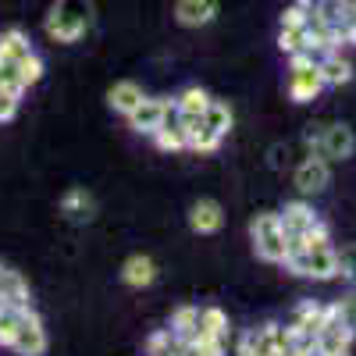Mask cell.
<instances>
[{"mask_svg": "<svg viewBox=\"0 0 356 356\" xmlns=\"http://www.w3.org/2000/svg\"><path fill=\"white\" fill-rule=\"evenodd\" d=\"M93 25V0H57L47 11V36L57 43H79Z\"/></svg>", "mask_w": 356, "mask_h": 356, "instance_id": "6da1fadb", "label": "cell"}, {"mask_svg": "<svg viewBox=\"0 0 356 356\" xmlns=\"http://www.w3.org/2000/svg\"><path fill=\"white\" fill-rule=\"evenodd\" d=\"M253 243H257V253L271 264H285V253H289V235L278 221V214H257L253 218Z\"/></svg>", "mask_w": 356, "mask_h": 356, "instance_id": "7a4b0ae2", "label": "cell"}, {"mask_svg": "<svg viewBox=\"0 0 356 356\" xmlns=\"http://www.w3.org/2000/svg\"><path fill=\"white\" fill-rule=\"evenodd\" d=\"M321 86H324V79H321V68L314 65V57L310 54H292V86H289V93H292V100H314L317 93H321Z\"/></svg>", "mask_w": 356, "mask_h": 356, "instance_id": "3957f363", "label": "cell"}, {"mask_svg": "<svg viewBox=\"0 0 356 356\" xmlns=\"http://www.w3.org/2000/svg\"><path fill=\"white\" fill-rule=\"evenodd\" d=\"M11 349L18 356H43L47 353V332H43V324H40L33 307L22 314V324H18V335H15Z\"/></svg>", "mask_w": 356, "mask_h": 356, "instance_id": "277c9868", "label": "cell"}, {"mask_svg": "<svg viewBox=\"0 0 356 356\" xmlns=\"http://www.w3.org/2000/svg\"><path fill=\"white\" fill-rule=\"evenodd\" d=\"M218 0H178L175 4V22L186 25V29H200V25H211L218 18Z\"/></svg>", "mask_w": 356, "mask_h": 356, "instance_id": "5b68a950", "label": "cell"}, {"mask_svg": "<svg viewBox=\"0 0 356 356\" xmlns=\"http://www.w3.org/2000/svg\"><path fill=\"white\" fill-rule=\"evenodd\" d=\"M353 146H356V139H353V129H346V125H324V139H321V157H335V161H346L349 154H353Z\"/></svg>", "mask_w": 356, "mask_h": 356, "instance_id": "8992f818", "label": "cell"}, {"mask_svg": "<svg viewBox=\"0 0 356 356\" xmlns=\"http://www.w3.org/2000/svg\"><path fill=\"white\" fill-rule=\"evenodd\" d=\"M296 186H300V193H321L324 186H328V164H324V157H307L300 168H296Z\"/></svg>", "mask_w": 356, "mask_h": 356, "instance_id": "52a82bcc", "label": "cell"}, {"mask_svg": "<svg viewBox=\"0 0 356 356\" xmlns=\"http://www.w3.org/2000/svg\"><path fill=\"white\" fill-rule=\"evenodd\" d=\"M0 303L18 307V310L29 307V285L18 271H11V267H0Z\"/></svg>", "mask_w": 356, "mask_h": 356, "instance_id": "ba28073f", "label": "cell"}, {"mask_svg": "<svg viewBox=\"0 0 356 356\" xmlns=\"http://www.w3.org/2000/svg\"><path fill=\"white\" fill-rule=\"evenodd\" d=\"M129 118H132V129H139V132H157V129H164L168 104H164V100H143Z\"/></svg>", "mask_w": 356, "mask_h": 356, "instance_id": "9c48e42d", "label": "cell"}, {"mask_svg": "<svg viewBox=\"0 0 356 356\" xmlns=\"http://www.w3.org/2000/svg\"><path fill=\"white\" fill-rule=\"evenodd\" d=\"M221 221H225V214H221V207H218L214 200H200V203H193V211H189V225H193V232L211 235V232L221 228Z\"/></svg>", "mask_w": 356, "mask_h": 356, "instance_id": "30bf717a", "label": "cell"}, {"mask_svg": "<svg viewBox=\"0 0 356 356\" xmlns=\"http://www.w3.org/2000/svg\"><path fill=\"white\" fill-rule=\"evenodd\" d=\"M93 211H97V203H93V196H89L86 189H68L65 200H61V214L68 221H75V225L89 221V218H93Z\"/></svg>", "mask_w": 356, "mask_h": 356, "instance_id": "8fae6325", "label": "cell"}, {"mask_svg": "<svg viewBox=\"0 0 356 356\" xmlns=\"http://www.w3.org/2000/svg\"><path fill=\"white\" fill-rule=\"evenodd\" d=\"M303 275H310V278H335L339 275V253H332L328 246L310 250L307 260H303Z\"/></svg>", "mask_w": 356, "mask_h": 356, "instance_id": "7c38bea8", "label": "cell"}, {"mask_svg": "<svg viewBox=\"0 0 356 356\" xmlns=\"http://www.w3.org/2000/svg\"><path fill=\"white\" fill-rule=\"evenodd\" d=\"M157 278V264L150 257H129L125 267H122V282L132 285V289H143Z\"/></svg>", "mask_w": 356, "mask_h": 356, "instance_id": "4fadbf2b", "label": "cell"}, {"mask_svg": "<svg viewBox=\"0 0 356 356\" xmlns=\"http://www.w3.org/2000/svg\"><path fill=\"white\" fill-rule=\"evenodd\" d=\"M143 100H146V97H143V89H139L136 82H118V86L107 89V104H111L114 111H122V114H132Z\"/></svg>", "mask_w": 356, "mask_h": 356, "instance_id": "5bb4252c", "label": "cell"}, {"mask_svg": "<svg viewBox=\"0 0 356 356\" xmlns=\"http://www.w3.org/2000/svg\"><path fill=\"white\" fill-rule=\"evenodd\" d=\"M29 50V36L22 29H8V33H0V65H15L18 57H25Z\"/></svg>", "mask_w": 356, "mask_h": 356, "instance_id": "9a60e30c", "label": "cell"}, {"mask_svg": "<svg viewBox=\"0 0 356 356\" xmlns=\"http://www.w3.org/2000/svg\"><path fill=\"white\" fill-rule=\"evenodd\" d=\"M282 221V228H285V235H289V239H292V235H303L317 218H314V211H310V207H303V203H289L285 207V214L278 218Z\"/></svg>", "mask_w": 356, "mask_h": 356, "instance_id": "2e32d148", "label": "cell"}, {"mask_svg": "<svg viewBox=\"0 0 356 356\" xmlns=\"http://www.w3.org/2000/svg\"><path fill=\"white\" fill-rule=\"evenodd\" d=\"M321 68V79H324V86H342V82H349L353 79V65L349 61H342V57L332 50L324 61L317 65Z\"/></svg>", "mask_w": 356, "mask_h": 356, "instance_id": "e0dca14e", "label": "cell"}, {"mask_svg": "<svg viewBox=\"0 0 356 356\" xmlns=\"http://www.w3.org/2000/svg\"><path fill=\"white\" fill-rule=\"evenodd\" d=\"M203 125L211 129V132H218V136H225V132L232 129V111H228V104H218V100L207 104V111H203Z\"/></svg>", "mask_w": 356, "mask_h": 356, "instance_id": "ac0fdd59", "label": "cell"}, {"mask_svg": "<svg viewBox=\"0 0 356 356\" xmlns=\"http://www.w3.org/2000/svg\"><path fill=\"white\" fill-rule=\"evenodd\" d=\"M15 68H18V79L25 82V89L36 86V82L43 79V61H40V54H33V50H29L25 57H18Z\"/></svg>", "mask_w": 356, "mask_h": 356, "instance_id": "d6986e66", "label": "cell"}, {"mask_svg": "<svg viewBox=\"0 0 356 356\" xmlns=\"http://www.w3.org/2000/svg\"><path fill=\"white\" fill-rule=\"evenodd\" d=\"M207 104H211V97H207L203 89H186L182 100H178V114H196V118H203Z\"/></svg>", "mask_w": 356, "mask_h": 356, "instance_id": "ffe728a7", "label": "cell"}, {"mask_svg": "<svg viewBox=\"0 0 356 356\" xmlns=\"http://www.w3.org/2000/svg\"><path fill=\"white\" fill-rule=\"evenodd\" d=\"M225 324H228V321H225L221 310H203V314H200V332H207V335H218V339H221V335H225Z\"/></svg>", "mask_w": 356, "mask_h": 356, "instance_id": "44dd1931", "label": "cell"}, {"mask_svg": "<svg viewBox=\"0 0 356 356\" xmlns=\"http://www.w3.org/2000/svg\"><path fill=\"white\" fill-rule=\"evenodd\" d=\"M307 18H310V11L296 4V8H289V11L282 15V29H292V33H303V29H307Z\"/></svg>", "mask_w": 356, "mask_h": 356, "instance_id": "7402d4cb", "label": "cell"}, {"mask_svg": "<svg viewBox=\"0 0 356 356\" xmlns=\"http://www.w3.org/2000/svg\"><path fill=\"white\" fill-rule=\"evenodd\" d=\"M157 136V146H161V150H182V146H186V136H182V129H157L154 132Z\"/></svg>", "mask_w": 356, "mask_h": 356, "instance_id": "603a6c76", "label": "cell"}, {"mask_svg": "<svg viewBox=\"0 0 356 356\" xmlns=\"http://www.w3.org/2000/svg\"><path fill=\"white\" fill-rule=\"evenodd\" d=\"M335 307H339V321L346 324V328L356 332V296H346V300L335 303Z\"/></svg>", "mask_w": 356, "mask_h": 356, "instance_id": "cb8c5ba5", "label": "cell"}, {"mask_svg": "<svg viewBox=\"0 0 356 356\" xmlns=\"http://www.w3.org/2000/svg\"><path fill=\"white\" fill-rule=\"evenodd\" d=\"M278 47H282L285 54H300V50H303V33H292V29H282Z\"/></svg>", "mask_w": 356, "mask_h": 356, "instance_id": "d4e9b609", "label": "cell"}, {"mask_svg": "<svg viewBox=\"0 0 356 356\" xmlns=\"http://www.w3.org/2000/svg\"><path fill=\"white\" fill-rule=\"evenodd\" d=\"M339 271H342V275H349V278H356V243H353V246H346V250L339 253Z\"/></svg>", "mask_w": 356, "mask_h": 356, "instance_id": "484cf974", "label": "cell"}, {"mask_svg": "<svg viewBox=\"0 0 356 356\" xmlns=\"http://www.w3.org/2000/svg\"><path fill=\"white\" fill-rule=\"evenodd\" d=\"M18 111V97H11L8 89H0V122H11Z\"/></svg>", "mask_w": 356, "mask_h": 356, "instance_id": "4316f807", "label": "cell"}]
</instances>
